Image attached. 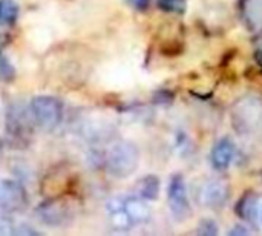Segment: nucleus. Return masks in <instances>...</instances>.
Wrapping results in <instances>:
<instances>
[{
	"label": "nucleus",
	"mask_w": 262,
	"mask_h": 236,
	"mask_svg": "<svg viewBox=\"0 0 262 236\" xmlns=\"http://www.w3.org/2000/svg\"><path fill=\"white\" fill-rule=\"evenodd\" d=\"M250 233V230L249 229H246L243 224L241 226H235L232 230H230V235L235 236V235H249Z\"/></svg>",
	"instance_id": "21"
},
{
	"label": "nucleus",
	"mask_w": 262,
	"mask_h": 236,
	"mask_svg": "<svg viewBox=\"0 0 262 236\" xmlns=\"http://www.w3.org/2000/svg\"><path fill=\"white\" fill-rule=\"evenodd\" d=\"M198 233L200 235H204V236H216L220 233V230H218V226H216V223L213 221V220H203L201 223H200V226H198Z\"/></svg>",
	"instance_id": "16"
},
{
	"label": "nucleus",
	"mask_w": 262,
	"mask_h": 236,
	"mask_svg": "<svg viewBox=\"0 0 262 236\" xmlns=\"http://www.w3.org/2000/svg\"><path fill=\"white\" fill-rule=\"evenodd\" d=\"M132 8H135V9H138V11H144V9H147L149 8V5H150V0H126Z\"/></svg>",
	"instance_id": "19"
},
{
	"label": "nucleus",
	"mask_w": 262,
	"mask_h": 236,
	"mask_svg": "<svg viewBox=\"0 0 262 236\" xmlns=\"http://www.w3.org/2000/svg\"><path fill=\"white\" fill-rule=\"evenodd\" d=\"M157 5L160 9L172 14H183L187 8L186 0H157Z\"/></svg>",
	"instance_id": "15"
},
{
	"label": "nucleus",
	"mask_w": 262,
	"mask_h": 236,
	"mask_svg": "<svg viewBox=\"0 0 262 236\" xmlns=\"http://www.w3.org/2000/svg\"><path fill=\"white\" fill-rule=\"evenodd\" d=\"M244 14L249 18V25L258 26L262 23V0H249L246 3Z\"/></svg>",
	"instance_id": "14"
},
{
	"label": "nucleus",
	"mask_w": 262,
	"mask_h": 236,
	"mask_svg": "<svg viewBox=\"0 0 262 236\" xmlns=\"http://www.w3.org/2000/svg\"><path fill=\"white\" fill-rule=\"evenodd\" d=\"M28 204L25 187L14 180H0V210L20 212Z\"/></svg>",
	"instance_id": "4"
},
{
	"label": "nucleus",
	"mask_w": 262,
	"mask_h": 236,
	"mask_svg": "<svg viewBox=\"0 0 262 236\" xmlns=\"http://www.w3.org/2000/svg\"><path fill=\"white\" fill-rule=\"evenodd\" d=\"M124 209H126L127 215L130 217L134 226L135 224H144L152 217V210H150L147 201L138 195L124 197Z\"/></svg>",
	"instance_id": "10"
},
{
	"label": "nucleus",
	"mask_w": 262,
	"mask_h": 236,
	"mask_svg": "<svg viewBox=\"0 0 262 236\" xmlns=\"http://www.w3.org/2000/svg\"><path fill=\"white\" fill-rule=\"evenodd\" d=\"M0 49H2V46H0Z\"/></svg>",
	"instance_id": "24"
},
{
	"label": "nucleus",
	"mask_w": 262,
	"mask_h": 236,
	"mask_svg": "<svg viewBox=\"0 0 262 236\" xmlns=\"http://www.w3.org/2000/svg\"><path fill=\"white\" fill-rule=\"evenodd\" d=\"M167 204L175 221H186L192 213V206L187 195V186L181 174L172 175L167 186Z\"/></svg>",
	"instance_id": "3"
},
{
	"label": "nucleus",
	"mask_w": 262,
	"mask_h": 236,
	"mask_svg": "<svg viewBox=\"0 0 262 236\" xmlns=\"http://www.w3.org/2000/svg\"><path fill=\"white\" fill-rule=\"evenodd\" d=\"M107 220L114 230L117 232H127L132 229L134 223L124 209V197H114L106 204Z\"/></svg>",
	"instance_id": "7"
},
{
	"label": "nucleus",
	"mask_w": 262,
	"mask_h": 236,
	"mask_svg": "<svg viewBox=\"0 0 262 236\" xmlns=\"http://www.w3.org/2000/svg\"><path fill=\"white\" fill-rule=\"evenodd\" d=\"M12 75H14V69L11 66V63L3 55H0V78L2 80H11Z\"/></svg>",
	"instance_id": "18"
},
{
	"label": "nucleus",
	"mask_w": 262,
	"mask_h": 236,
	"mask_svg": "<svg viewBox=\"0 0 262 236\" xmlns=\"http://www.w3.org/2000/svg\"><path fill=\"white\" fill-rule=\"evenodd\" d=\"M140 163V151L132 141H117L111 146L104 157V164L107 172L115 178L130 177Z\"/></svg>",
	"instance_id": "1"
},
{
	"label": "nucleus",
	"mask_w": 262,
	"mask_h": 236,
	"mask_svg": "<svg viewBox=\"0 0 262 236\" xmlns=\"http://www.w3.org/2000/svg\"><path fill=\"white\" fill-rule=\"evenodd\" d=\"M37 217L38 220L51 227H60L64 226L71 215H69V209L66 207V204L63 201H55V200H46L43 201L38 207H37Z\"/></svg>",
	"instance_id": "6"
},
{
	"label": "nucleus",
	"mask_w": 262,
	"mask_h": 236,
	"mask_svg": "<svg viewBox=\"0 0 262 236\" xmlns=\"http://www.w3.org/2000/svg\"><path fill=\"white\" fill-rule=\"evenodd\" d=\"M29 117L34 124L43 131H54L63 117V104L58 98L51 95L34 97L29 103Z\"/></svg>",
	"instance_id": "2"
},
{
	"label": "nucleus",
	"mask_w": 262,
	"mask_h": 236,
	"mask_svg": "<svg viewBox=\"0 0 262 236\" xmlns=\"http://www.w3.org/2000/svg\"><path fill=\"white\" fill-rule=\"evenodd\" d=\"M161 183L157 175H146L137 183V195L146 201H155L160 197Z\"/></svg>",
	"instance_id": "12"
},
{
	"label": "nucleus",
	"mask_w": 262,
	"mask_h": 236,
	"mask_svg": "<svg viewBox=\"0 0 262 236\" xmlns=\"http://www.w3.org/2000/svg\"><path fill=\"white\" fill-rule=\"evenodd\" d=\"M14 232H15V226L12 220L5 213H0V236L14 235Z\"/></svg>",
	"instance_id": "17"
},
{
	"label": "nucleus",
	"mask_w": 262,
	"mask_h": 236,
	"mask_svg": "<svg viewBox=\"0 0 262 236\" xmlns=\"http://www.w3.org/2000/svg\"><path fill=\"white\" fill-rule=\"evenodd\" d=\"M236 215L247 223H255L261 217L259 197L255 192H247L236 204Z\"/></svg>",
	"instance_id": "11"
},
{
	"label": "nucleus",
	"mask_w": 262,
	"mask_h": 236,
	"mask_svg": "<svg viewBox=\"0 0 262 236\" xmlns=\"http://www.w3.org/2000/svg\"><path fill=\"white\" fill-rule=\"evenodd\" d=\"M258 61L261 63V66H262V49L258 52Z\"/></svg>",
	"instance_id": "22"
},
{
	"label": "nucleus",
	"mask_w": 262,
	"mask_h": 236,
	"mask_svg": "<svg viewBox=\"0 0 262 236\" xmlns=\"http://www.w3.org/2000/svg\"><path fill=\"white\" fill-rule=\"evenodd\" d=\"M18 17V6L14 0H0V25H12Z\"/></svg>",
	"instance_id": "13"
},
{
	"label": "nucleus",
	"mask_w": 262,
	"mask_h": 236,
	"mask_svg": "<svg viewBox=\"0 0 262 236\" xmlns=\"http://www.w3.org/2000/svg\"><path fill=\"white\" fill-rule=\"evenodd\" d=\"M236 157V146L230 138H221L215 143L212 154H210V160H212V166L216 170H226L230 167L232 161Z\"/></svg>",
	"instance_id": "9"
},
{
	"label": "nucleus",
	"mask_w": 262,
	"mask_h": 236,
	"mask_svg": "<svg viewBox=\"0 0 262 236\" xmlns=\"http://www.w3.org/2000/svg\"><path fill=\"white\" fill-rule=\"evenodd\" d=\"M201 200L207 207L220 209L229 200V186L221 180H210L203 187Z\"/></svg>",
	"instance_id": "8"
},
{
	"label": "nucleus",
	"mask_w": 262,
	"mask_h": 236,
	"mask_svg": "<svg viewBox=\"0 0 262 236\" xmlns=\"http://www.w3.org/2000/svg\"><path fill=\"white\" fill-rule=\"evenodd\" d=\"M37 233H38L37 230H34V229H31L28 226L15 227V232H14V235H37Z\"/></svg>",
	"instance_id": "20"
},
{
	"label": "nucleus",
	"mask_w": 262,
	"mask_h": 236,
	"mask_svg": "<svg viewBox=\"0 0 262 236\" xmlns=\"http://www.w3.org/2000/svg\"><path fill=\"white\" fill-rule=\"evenodd\" d=\"M233 117L236 118V124H238L236 129H239V131H253L262 120L261 103L253 100V98L241 100L235 106Z\"/></svg>",
	"instance_id": "5"
},
{
	"label": "nucleus",
	"mask_w": 262,
	"mask_h": 236,
	"mask_svg": "<svg viewBox=\"0 0 262 236\" xmlns=\"http://www.w3.org/2000/svg\"><path fill=\"white\" fill-rule=\"evenodd\" d=\"M261 221H262V210H261Z\"/></svg>",
	"instance_id": "23"
}]
</instances>
